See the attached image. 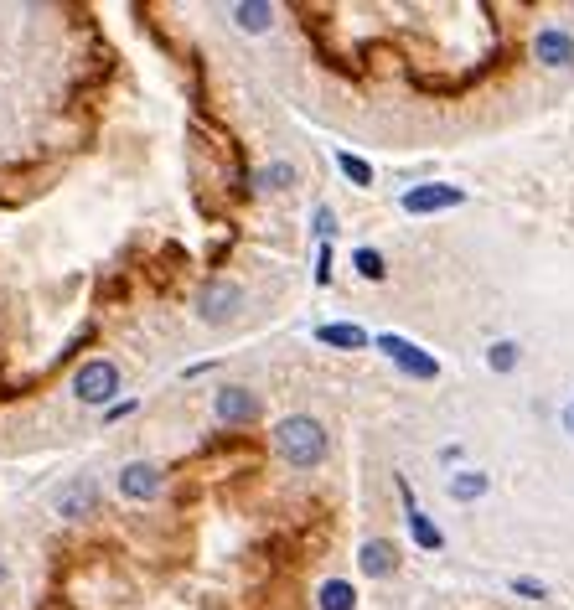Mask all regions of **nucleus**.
Returning a JSON list of instances; mask_svg holds the SVG:
<instances>
[{
    "label": "nucleus",
    "mask_w": 574,
    "mask_h": 610,
    "mask_svg": "<svg viewBox=\"0 0 574 610\" xmlns=\"http://www.w3.org/2000/svg\"><path fill=\"white\" fill-rule=\"evenodd\" d=\"M275 450H280V461L295 466V471L321 466V461H326V430H321V419H311V414H290V419H280Z\"/></svg>",
    "instance_id": "1"
},
{
    "label": "nucleus",
    "mask_w": 574,
    "mask_h": 610,
    "mask_svg": "<svg viewBox=\"0 0 574 610\" xmlns=\"http://www.w3.org/2000/svg\"><path fill=\"white\" fill-rule=\"evenodd\" d=\"M73 393H78V404H109L114 393H119V368H114L109 357L83 362V368L73 373Z\"/></svg>",
    "instance_id": "2"
},
{
    "label": "nucleus",
    "mask_w": 574,
    "mask_h": 610,
    "mask_svg": "<svg viewBox=\"0 0 574 610\" xmlns=\"http://www.w3.org/2000/svg\"><path fill=\"white\" fill-rule=\"evenodd\" d=\"M119 497H125V502H161L166 497V466L130 461L125 471H119Z\"/></svg>",
    "instance_id": "3"
},
{
    "label": "nucleus",
    "mask_w": 574,
    "mask_h": 610,
    "mask_svg": "<svg viewBox=\"0 0 574 610\" xmlns=\"http://www.w3.org/2000/svg\"><path fill=\"white\" fill-rule=\"evenodd\" d=\"M238 305H244V290H238L233 280H207V285H202V295H197L202 321H213V326L233 321V316H238Z\"/></svg>",
    "instance_id": "4"
},
{
    "label": "nucleus",
    "mask_w": 574,
    "mask_h": 610,
    "mask_svg": "<svg viewBox=\"0 0 574 610\" xmlns=\"http://www.w3.org/2000/svg\"><path fill=\"white\" fill-rule=\"evenodd\" d=\"M213 414L228 424V430H249V424L259 419V399L249 388H218L213 393Z\"/></svg>",
    "instance_id": "5"
},
{
    "label": "nucleus",
    "mask_w": 574,
    "mask_h": 610,
    "mask_svg": "<svg viewBox=\"0 0 574 610\" xmlns=\"http://www.w3.org/2000/svg\"><path fill=\"white\" fill-rule=\"evenodd\" d=\"M57 517H68V523H83V517H99V486L88 476H73L63 486V497H57Z\"/></svg>",
    "instance_id": "6"
},
{
    "label": "nucleus",
    "mask_w": 574,
    "mask_h": 610,
    "mask_svg": "<svg viewBox=\"0 0 574 610\" xmlns=\"http://www.w3.org/2000/svg\"><path fill=\"white\" fill-rule=\"evenodd\" d=\"M533 57L543 68H569L574 63V37L564 32V26H543V32L533 37Z\"/></svg>",
    "instance_id": "7"
},
{
    "label": "nucleus",
    "mask_w": 574,
    "mask_h": 610,
    "mask_svg": "<svg viewBox=\"0 0 574 610\" xmlns=\"http://www.w3.org/2000/svg\"><path fill=\"white\" fill-rule=\"evenodd\" d=\"M378 347H383L388 357H394L409 378H425V383H430V378L440 373V368H435V357H425V352H419L414 342H404V337H378Z\"/></svg>",
    "instance_id": "8"
},
{
    "label": "nucleus",
    "mask_w": 574,
    "mask_h": 610,
    "mask_svg": "<svg viewBox=\"0 0 574 610\" xmlns=\"http://www.w3.org/2000/svg\"><path fill=\"white\" fill-rule=\"evenodd\" d=\"M461 202H466V192H461V187H440V181H435V187H409V192H404V212H414V218H419V212L461 207Z\"/></svg>",
    "instance_id": "9"
},
{
    "label": "nucleus",
    "mask_w": 574,
    "mask_h": 610,
    "mask_svg": "<svg viewBox=\"0 0 574 610\" xmlns=\"http://www.w3.org/2000/svg\"><path fill=\"white\" fill-rule=\"evenodd\" d=\"M394 569H399V548L388 543V538L362 543V574H368V579H383V574H394Z\"/></svg>",
    "instance_id": "10"
},
{
    "label": "nucleus",
    "mask_w": 574,
    "mask_h": 610,
    "mask_svg": "<svg viewBox=\"0 0 574 610\" xmlns=\"http://www.w3.org/2000/svg\"><path fill=\"white\" fill-rule=\"evenodd\" d=\"M316 337H321L326 347H352V352L368 347V331H362V326H321Z\"/></svg>",
    "instance_id": "11"
},
{
    "label": "nucleus",
    "mask_w": 574,
    "mask_h": 610,
    "mask_svg": "<svg viewBox=\"0 0 574 610\" xmlns=\"http://www.w3.org/2000/svg\"><path fill=\"white\" fill-rule=\"evenodd\" d=\"M409 533H414V543H419V548H440V543H445V538H440V528H435V523H430V517L419 512L414 502H409Z\"/></svg>",
    "instance_id": "12"
},
{
    "label": "nucleus",
    "mask_w": 574,
    "mask_h": 610,
    "mask_svg": "<svg viewBox=\"0 0 574 610\" xmlns=\"http://www.w3.org/2000/svg\"><path fill=\"white\" fill-rule=\"evenodd\" d=\"M352 605H357V595L347 579H326L321 585V610H352Z\"/></svg>",
    "instance_id": "13"
},
{
    "label": "nucleus",
    "mask_w": 574,
    "mask_h": 610,
    "mask_svg": "<svg viewBox=\"0 0 574 610\" xmlns=\"http://www.w3.org/2000/svg\"><path fill=\"white\" fill-rule=\"evenodd\" d=\"M481 492H487V476H481V471H461V476H450V497H456V502H476Z\"/></svg>",
    "instance_id": "14"
},
{
    "label": "nucleus",
    "mask_w": 574,
    "mask_h": 610,
    "mask_svg": "<svg viewBox=\"0 0 574 610\" xmlns=\"http://www.w3.org/2000/svg\"><path fill=\"white\" fill-rule=\"evenodd\" d=\"M233 21L244 26V32H269V21H275V6H233Z\"/></svg>",
    "instance_id": "15"
},
{
    "label": "nucleus",
    "mask_w": 574,
    "mask_h": 610,
    "mask_svg": "<svg viewBox=\"0 0 574 610\" xmlns=\"http://www.w3.org/2000/svg\"><path fill=\"white\" fill-rule=\"evenodd\" d=\"M337 166L357 181V187H373V166L368 161H357V156H347V150H342V156H337Z\"/></svg>",
    "instance_id": "16"
},
{
    "label": "nucleus",
    "mask_w": 574,
    "mask_h": 610,
    "mask_svg": "<svg viewBox=\"0 0 574 610\" xmlns=\"http://www.w3.org/2000/svg\"><path fill=\"white\" fill-rule=\"evenodd\" d=\"M487 362H492V368H497V373H512V368H518V347H512V342H497Z\"/></svg>",
    "instance_id": "17"
},
{
    "label": "nucleus",
    "mask_w": 574,
    "mask_h": 610,
    "mask_svg": "<svg viewBox=\"0 0 574 610\" xmlns=\"http://www.w3.org/2000/svg\"><path fill=\"white\" fill-rule=\"evenodd\" d=\"M357 269L368 274V280H383V254L378 249H357Z\"/></svg>",
    "instance_id": "18"
},
{
    "label": "nucleus",
    "mask_w": 574,
    "mask_h": 610,
    "mask_svg": "<svg viewBox=\"0 0 574 610\" xmlns=\"http://www.w3.org/2000/svg\"><path fill=\"white\" fill-rule=\"evenodd\" d=\"M316 233H321V238H326V233H337V218H331V207L316 212Z\"/></svg>",
    "instance_id": "19"
},
{
    "label": "nucleus",
    "mask_w": 574,
    "mask_h": 610,
    "mask_svg": "<svg viewBox=\"0 0 574 610\" xmlns=\"http://www.w3.org/2000/svg\"><path fill=\"white\" fill-rule=\"evenodd\" d=\"M512 590H518V595H543V585H538V579H518Z\"/></svg>",
    "instance_id": "20"
},
{
    "label": "nucleus",
    "mask_w": 574,
    "mask_h": 610,
    "mask_svg": "<svg viewBox=\"0 0 574 610\" xmlns=\"http://www.w3.org/2000/svg\"><path fill=\"white\" fill-rule=\"evenodd\" d=\"M564 430L574 435V399H569V409H564Z\"/></svg>",
    "instance_id": "21"
},
{
    "label": "nucleus",
    "mask_w": 574,
    "mask_h": 610,
    "mask_svg": "<svg viewBox=\"0 0 574 610\" xmlns=\"http://www.w3.org/2000/svg\"><path fill=\"white\" fill-rule=\"evenodd\" d=\"M0 579H6V564H0Z\"/></svg>",
    "instance_id": "22"
}]
</instances>
